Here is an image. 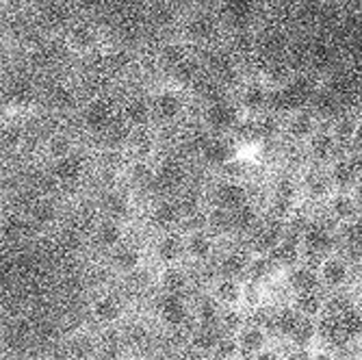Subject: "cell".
<instances>
[{"label": "cell", "mask_w": 362, "mask_h": 360, "mask_svg": "<svg viewBox=\"0 0 362 360\" xmlns=\"http://www.w3.org/2000/svg\"><path fill=\"white\" fill-rule=\"evenodd\" d=\"M206 291L215 298L221 308H243L245 300V280L228 278V276H213Z\"/></svg>", "instance_id": "33"}, {"label": "cell", "mask_w": 362, "mask_h": 360, "mask_svg": "<svg viewBox=\"0 0 362 360\" xmlns=\"http://www.w3.org/2000/svg\"><path fill=\"white\" fill-rule=\"evenodd\" d=\"M302 237V254L304 263L315 265L334 250H341L339 241V228L327 221L323 215H308L300 228Z\"/></svg>", "instance_id": "1"}, {"label": "cell", "mask_w": 362, "mask_h": 360, "mask_svg": "<svg viewBox=\"0 0 362 360\" xmlns=\"http://www.w3.org/2000/svg\"><path fill=\"white\" fill-rule=\"evenodd\" d=\"M189 189V170L180 156H158L156 158V180L154 195H178Z\"/></svg>", "instance_id": "15"}, {"label": "cell", "mask_w": 362, "mask_h": 360, "mask_svg": "<svg viewBox=\"0 0 362 360\" xmlns=\"http://www.w3.org/2000/svg\"><path fill=\"white\" fill-rule=\"evenodd\" d=\"M308 360H341V356L334 347L317 343L315 347L308 349Z\"/></svg>", "instance_id": "45"}, {"label": "cell", "mask_w": 362, "mask_h": 360, "mask_svg": "<svg viewBox=\"0 0 362 360\" xmlns=\"http://www.w3.org/2000/svg\"><path fill=\"white\" fill-rule=\"evenodd\" d=\"M148 219L156 233L180 231L187 226V211L178 195H154L148 207Z\"/></svg>", "instance_id": "14"}, {"label": "cell", "mask_w": 362, "mask_h": 360, "mask_svg": "<svg viewBox=\"0 0 362 360\" xmlns=\"http://www.w3.org/2000/svg\"><path fill=\"white\" fill-rule=\"evenodd\" d=\"M256 200L252 191V180L243 178H228V176H217L215 182L209 189V204L217 207L221 211L233 213L239 207Z\"/></svg>", "instance_id": "9"}, {"label": "cell", "mask_w": 362, "mask_h": 360, "mask_svg": "<svg viewBox=\"0 0 362 360\" xmlns=\"http://www.w3.org/2000/svg\"><path fill=\"white\" fill-rule=\"evenodd\" d=\"M156 317L165 328H182L193 323L191 298L187 296H158L156 293Z\"/></svg>", "instance_id": "31"}, {"label": "cell", "mask_w": 362, "mask_h": 360, "mask_svg": "<svg viewBox=\"0 0 362 360\" xmlns=\"http://www.w3.org/2000/svg\"><path fill=\"white\" fill-rule=\"evenodd\" d=\"M323 124L325 122L317 115V111L313 107L293 109L286 115H282V126H284L282 141L302 150Z\"/></svg>", "instance_id": "12"}, {"label": "cell", "mask_w": 362, "mask_h": 360, "mask_svg": "<svg viewBox=\"0 0 362 360\" xmlns=\"http://www.w3.org/2000/svg\"><path fill=\"white\" fill-rule=\"evenodd\" d=\"M154 289L158 296H187L193 289V276L187 263L178 265H163L156 267L154 274Z\"/></svg>", "instance_id": "24"}, {"label": "cell", "mask_w": 362, "mask_h": 360, "mask_svg": "<svg viewBox=\"0 0 362 360\" xmlns=\"http://www.w3.org/2000/svg\"><path fill=\"white\" fill-rule=\"evenodd\" d=\"M250 258H252V252L245 243L243 245H230L217 254L215 263H213V267H215L213 276H228V278H241L243 280L247 265H250Z\"/></svg>", "instance_id": "35"}, {"label": "cell", "mask_w": 362, "mask_h": 360, "mask_svg": "<svg viewBox=\"0 0 362 360\" xmlns=\"http://www.w3.org/2000/svg\"><path fill=\"white\" fill-rule=\"evenodd\" d=\"M146 263H148L146 248L133 239H128L124 245H119L115 252L109 254V269L122 278H135V276L144 274Z\"/></svg>", "instance_id": "20"}, {"label": "cell", "mask_w": 362, "mask_h": 360, "mask_svg": "<svg viewBox=\"0 0 362 360\" xmlns=\"http://www.w3.org/2000/svg\"><path fill=\"white\" fill-rule=\"evenodd\" d=\"M235 100L241 109L243 115H262L272 111V105H274V91L258 79V74H247L239 87L235 89Z\"/></svg>", "instance_id": "13"}, {"label": "cell", "mask_w": 362, "mask_h": 360, "mask_svg": "<svg viewBox=\"0 0 362 360\" xmlns=\"http://www.w3.org/2000/svg\"><path fill=\"white\" fill-rule=\"evenodd\" d=\"M286 278V286L291 293L295 291H306V289H321L319 286V278H317V267L308 265V263H300L293 269L284 272Z\"/></svg>", "instance_id": "41"}, {"label": "cell", "mask_w": 362, "mask_h": 360, "mask_svg": "<svg viewBox=\"0 0 362 360\" xmlns=\"http://www.w3.org/2000/svg\"><path fill=\"white\" fill-rule=\"evenodd\" d=\"M325 172H327V178H330L334 191H354L360 182V174L347 152H341L334 161L327 163Z\"/></svg>", "instance_id": "38"}, {"label": "cell", "mask_w": 362, "mask_h": 360, "mask_svg": "<svg viewBox=\"0 0 362 360\" xmlns=\"http://www.w3.org/2000/svg\"><path fill=\"white\" fill-rule=\"evenodd\" d=\"M302 152H304L306 163H310V166H327V163L334 161L341 154V148L334 141L327 124H323L310 137V141L302 148Z\"/></svg>", "instance_id": "32"}, {"label": "cell", "mask_w": 362, "mask_h": 360, "mask_svg": "<svg viewBox=\"0 0 362 360\" xmlns=\"http://www.w3.org/2000/svg\"><path fill=\"white\" fill-rule=\"evenodd\" d=\"M117 122V100L105 91L91 93L78 105V126L89 137L103 139Z\"/></svg>", "instance_id": "3"}, {"label": "cell", "mask_w": 362, "mask_h": 360, "mask_svg": "<svg viewBox=\"0 0 362 360\" xmlns=\"http://www.w3.org/2000/svg\"><path fill=\"white\" fill-rule=\"evenodd\" d=\"M237 152H239V146L233 141V137H209L204 148L200 150V154H197L195 158L206 170L219 174L221 170H226L230 163L235 161Z\"/></svg>", "instance_id": "30"}, {"label": "cell", "mask_w": 362, "mask_h": 360, "mask_svg": "<svg viewBox=\"0 0 362 360\" xmlns=\"http://www.w3.org/2000/svg\"><path fill=\"white\" fill-rule=\"evenodd\" d=\"M354 193H356V198H358V202H360V207H362V178H360L358 187L354 189Z\"/></svg>", "instance_id": "48"}, {"label": "cell", "mask_w": 362, "mask_h": 360, "mask_svg": "<svg viewBox=\"0 0 362 360\" xmlns=\"http://www.w3.org/2000/svg\"><path fill=\"white\" fill-rule=\"evenodd\" d=\"M78 146H76V139L70 135V133H65V130H54V133H50L46 139H44V154L48 158V163L65 156V154H70L74 152Z\"/></svg>", "instance_id": "42"}, {"label": "cell", "mask_w": 362, "mask_h": 360, "mask_svg": "<svg viewBox=\"0 0 362 360\" xmlns=\"http://www.w3.org/2000/svg\"><path fill=\"white\" fill-rule=\"evenodd\" d=\"M327 128H330V133L334 141L339 144L341 152L351 150L362 139V109H356V107L343 109L337 117L327 122Z\"/></svg>", "instance_id": "23"}, {"label": "cell", "mask_w": 362, "mask_h": 360, "mask_svg": "<svg viewBox=\"0 0 362 360\" xmlns=\"http://www.w3.org/2000/svg\"><path fill=\"white\" fill-rule=\"evenodd\" d=\"M274 332L269 328V323L267 321H256L254 317L247 321L245 328L235 337L237 341V347H239V354L243 360H250L254 356H258L260 352H265L269 349L274 343Z\"/></svg>", "instance_id": "25"}, {"label": "cell", "mask_w": 362, "mask_h": 360, "mask_svg": "<svg viewBox=\"0 0 362 360\" xmlns=\"http://www.w3.org/2000/svg\"><path fill=\"white\" fill-rule=\"evenodd\" d=\"M223 28L217 7H193L178 18V35L185 37L195 50L209 48Z\"/></svg>", "instance_id": "4"}, {"label": "cell", "mask_w": 362, "mask_h": 360, "mask_svg": "<svg viewBox=\"0 0 362 360\" xmlns=\"http://www.w3.org/2000/svg\"><path fill=\"white\" fill-rule=\"evenodd\" d=\"M347 154H349L351 163L356 166V170H358V174H360V178H362V139H360L351 150H347Z\"/></svg>", "instance_id": "47"}, {"label": "cell", "mask_w": 362, "mask_h": 360, "mask_svg": "<svg viewBox=\"0 0 362 360\" xmlns=\"http://www.w3.org/2000/svg\"><path fill=\"white\" fill-rule=\"evenodd\" d=\"M89 317L105 330H117L128 319V304L119 293L111 289L98 291L89 302Z\"/></svg>", "instance_id": "10"}, {"label": "cell", "mask_w": 362, "mask_h": 360, "mask_svg": "<svg viewBox=\"0 0 362 360\" xmlns=\"http://www.w3.org/2000/svg\"><path fill=\"white\" fill-rule=\"evenodd\" d=\"M117 115H119V124L126 126L130 133L156 128L150 91H141V89L126 91L122 100H117Z\"/></svg>", "instance_id": "8"}, {"label": "cell", "mask_w": 362, "mask_h": 360, "mask_svg": "<svg viewBox=\"0 0 362 360\" xmlns=\"http://www.w3.org/2000/svg\"><path fill=\"white\" fill-rule=\"evenodd\" d=\"M117 178H119L122 187H126L128 191H133V193H137V191H154L156 161L126 156Z\"/></svg>", "instance_id": "22"}, {"label": "cell", "mask_w": 362, "mask_h": 360, "mask_svg": "<svg viewBox=\"0 0 362 360\" xmlns=\"http://www.w3.org/2000/svg\"><path fill=\"white\" fill-rule=\"evenodd\" d=\"M98 211H100L103 217H113L130 223V219L135 215V193L122 187L119 182L107 187L100 195V200H98Z\"/></svg>", "instance_id": "26"}, {"label": "cell", "mask_w": 362, "mask_h": 360, "mask_svg": "<svg viewBox=\"0 0 362 360\" xmlns=\"http://www.w3.org/2000/svg\"><path fill=\"white\" fill-rule=\"evenodd\" d=\"M223 332L219 330V325H200L191 323L187 328V347L191 354L197 356H213L217 347L223 341Z\"/></svg>", "instance_id": "36"}, {"label": "cell", "mask_w": 362, "mask_h": 360, "mask_svg": "<svg viewBox=\"0 0 362 360\" xmlns=\"http://www.w3.org/2000/svg\"><path fill=\"white\" fill-rule=\"evenodd\" d=\"M24 217H26L28 226L37 228V231H50V228H54L59 223V219H61L59 200L54 198V195L42 193L28 204Z\"/></svg>", "instance_id": "34"}, {"label": "cell", "mask_w": 362, "mask_h": 360, "mask_svg": "<svg viewBox=\"0 0 362 360\" xmlns=\"http://www.w3.org/2000/svg\"><path fill=\"white\" fill-rule=\"evenodd\" d=\"M89 239L93 243V248L103 254H111L115 252L119 245H124L130 239V228L128 221L122 219H113V217H103L98 215V219L91 226Z\"/></svg>", "instance_id": "16"}, {"label": "cell", "mask_w": 362, "mask_h": 360, "mask_svg": "<svg viewBox=\"0 0 362 360\" xmlns=\"http://www.w3.org/2000/svg\"><path fill=\"white\" fill-rule=\"evenodd\" d=\"M48 103L52 105V109L57 111H68L76 105V89L65 83V81H57V85L50 89Z\"/></svg>", "instance_id": "44"}, {"label": "cell", "mask_w": 362, "mask_h": 360, "mask_svg": "<svg viewBox=\"0 0 362 360\" xmlns=\"http://www.w3.org/2000/svg\"><path fill=\"white\" fill-rule=\"evenodd\" d=\"M252 317L243 308H223L219 317V330L226 337H237Z\"/></svg>", "instance_id": "43"}, {"label": "cell", "mask_w": 362, "mask_h": 360, "mask_svg": "<svg viewBox=\"0 0 362 360\" xmlns=\"http://www.w3.org/2000/svg\"><path fill=\"white\" fill-rule=\"evenodd\" d=\"M65 354L70 360H98L103 354V341L93 330L78 328L65 341Z\"/></svg>", "instance_id": "37"}, {"label": "cell", "mask_w": 362, "mask_h": 360, "mask_svg": "<svg viewBox=\"0 0 362 360\" xmlns=\"http://www.w3.org/2000/svg\"><path fill=\"white\" fill-rule=\"evenodd\" d=\"M150 256H154L156 267L185 263V228L156 233L150 248Z\"/></svg>", "instance_id": "28"}, {"label": "cell", "mask_w": 362, "mask_h": 360, "mask_svg": "<svg viewBox=\"0 0 362 360\" xmlns=\"http://www.w3.org/2000/svg\"><path fill=\"white\" fill-rule=\"evenodd\" d=\"M87 172H89V156L81 148L48 163V176L59 187H72L83 182Z\"/></svg>", "instance_id": "17"}, {"label": "cell", "mask_w": 362, "mask_h": 360, "mask_svg": "<svg viewBox=\"0 0 362 360\" xmlns=\"http://www.w3.org/2000/svg\"><path fill=\"white\" fill-rule=\"evenodd\" d=\"M265 217V207H262L258 200H252L243 207H239L237 211L230 213V231H233V237H250L258 223Z\"/></svg>", "instance_id": "39"}, {"label": "cell", "mask_w": 362, "mask_h": 360, "mask_svg": "<svg viewBox=\"0 0 362 360\" xmlns=\"http://www.w3.org/2000/svg\"><path fill=\"white\" fill-rule=\"evenodd\" d=\"M321 215L341 231V228L362 219V207L354 191H334L321 204Z\"/></svg>", "instance_id": "19"}, {"label": "cell", "mask_w": 362, "mask_h": 360, "mask_svg": "<svg viewBox=\"0 0 362 360\" xmlns=\"http://www.w3.org/2000/svg\"><path fill=\"white\" fill-rule=\"evenodd\" d=\"M360 313H362V300H360Z\"/></svg>", "instance_id": "49"}, {"label": "cell", "mask_w": 362, "mask_h": 360, "mask_svg": "<svg viewBox=\"0 0 362 360\" xmlns=\"http://www.w3.org/2000/svg\"><path fill=\"white\" fill-rule=\"evenodd\" d=\"M219 241L206 226L193 223L185 228V263L191 267H204L215 263Z\"/></svg>", "instance_id": "11"}, {"label": "cell", "mask_w": 362, "mask_h": 360, "mask_svg": "<svg viewBox=\"0 0 362 360\" xmlns=\"http://www.w3.org/2000/svg\"><path fill=\"white\" fill-rule=\"evenodd\" d=\"M300 70L302 68H298L291 57H278V59L260 61V68L256 70V74L274 93H278V91L293 85V81L298 79Z\"/></svg>", "instance_id": "27"}, {"label": "cell", "mask_w": 362, "mask_h": 360, "mask_svg": "<svg viewBox=\"0 0 362 360\" xmlns=\"http://www.w3.org/2000/svg\"><path fill=\"white\" fill-rule=\"evenodd\" d=\"M317 278L319 286L330 296L347 293L356 280V263L347 252L334 250L317 263Z\"/></svg>", "instance_id": "6"}, {"label": "cell", "mask_w": 362, "mask_h": 360, "mask_svg": "<svg viewBox=\"0 0 362 360\" xmlns=\"http://www.w3.org/2000/svg\"><path fill=\"white\" fill-rule=\"evenodd\" d=\"M288 306L302 319L321 321L327 315V310H330V293H325L323 289L295 291L288 298Z\"/></svg>", "instance_id": "29"}, {"label": "cell", "mask_w": 362, "mask_h": 360, "mask_svg": "<svg viewBox=\"0 0 362 360\" xmlns=\"http://www.w3.org/2000/svg\"><path fill=\"white\" fill-rule=\"evenodd\" d=\"M250 360H286V349H282V347L276 343V345H272L269 349L260 352L258 356H254V358H250Z\"/></svg>", "instance_id": "46"}, {"label": "cell", "mask_w": 362, "mask_h": 360, "mask_svg": "<svg viewBox=\"0 0 362 360\" xmlns=\"http://www.w3.org/2000/svg\"><path fill=\"white\" fill-rule=\"evenodd\" d=\"M189 98H191V91H187L185 87L172 81H160L154 89H150L156 128L178 126L189 111Z\"/></svg>", "instance_id": "2"}, {"label": "cell", "mask_w": 362, "mask_h": 360, "mask_svg": "<svg viewBox=\"0 0 362 360\" xmlns=\"http://www.w3.org/2000/svg\"><path fill=\"white\" fill-rule=\"evenodd\" d=\"M298 178H300L302 200L306 207L308 204L321 207L334 193L332 182L327 178L325 166H310V163H304L302 170L298 172Z\"/></svg>", "instance_id": "18"}, {"label": "cell", "mask_w": 362, "mask_h": 360, "mask_svg": "<svg viewBox=\"0 0 362 360\" xmlns=\"http://www.w3.org/2000/svg\"><path fill=\"white\" fill-rule=\"evenodd\" d=\"M221 306L215 302V298L204 289L197 298H191V317L193 323L200 325H219V317H221Z\"/></svg>", "instance_id": "40"}, {"label": "cell", "mask_w": 362, "mask_h": 360, "mask_svg": "<svg viewBox=\"0 0 362 360\" xmlns=\"http://www.w3.org/2000/svg\"><path fill=\"white\" fill-rule=\"evenodd\" d=\"M61 46L76 59H87L105 50V33L91 18H74L61 33Z\"/></svg>", "instance_id": "5"}, {"label": "cell", "mask_w": 362, "mask_h": 360, "mask_svg": "<svg viewBox=\"0 0 362 360\" xmlns=\"http://www.w3.org/2000/svg\"><path fill=\"white\" fill-rule=\"evenodd\" d=\"M241 117L243 113L235 100V93H230V95L217 98V100L204 103L200 107L197 124H200L211 137H230Z\"/></svg>", "instance_id": "7"}, {"label": "cell", "mask_w": 362, "mask_h": 360, "mask_svg": "<svg viewBox=\"0 0 362 360\" xmlns=\"http://www.w3.org/2000/svg\"><path fill=\"white\" fill-rule=\"evenodd\" d=\"M197 50L185 40L180 37L178 33H172V35L163 37L154 50V61L158 65V70L165 72V76H170L176 68H180V65L191 59Z\"/></svg>", "instance_id": "21"}]
</instances>
